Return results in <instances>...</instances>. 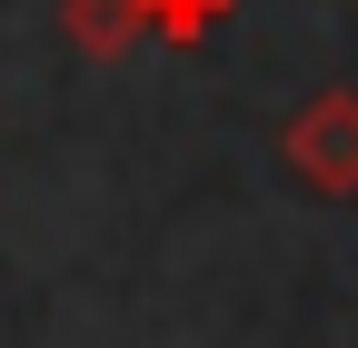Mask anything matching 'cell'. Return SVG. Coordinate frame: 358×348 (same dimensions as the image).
<instances>
[{"mask_svg":"<svg viewBox=\"0 0 358 348\" xmlns=\"http://www.w3.org/2000/svg\"><path fill=\"white\" fill-rule=\"evenodd\" d=\"M279 159L308 199H358V90H319L299 100L279 129Z\"/></svg>","mask_w":358,"mask_h":348,"instance_id":"1","label":"cell"},{"mask_svg":"<svg viewBox=\"0 0 358 348\" xmlns=\"http://www.w3.org/2000/svg\"><path fill=\"white\" fill-rule=\"evenodd\" d=\"M60 40L80 60H129L150 30H140V0H60Z\"/></svg>","mask_w":358,"mask_h":348,"instance_id":"2","label":"cell"},{"mask_svg":"<svg viewBox=\"0 0 358 348\" xmlns=\"http://www.w3.org/2000/svg\"><path fill=\"white\" fill-rule=\"evenodd\" d=\"M229 10L239 0H140V30L169 40V50H209V40L229 30Z\"/></svg>","mask_w":358,"mask_h":348,"instance_id":"3","label":"cell"}]
</instances>
